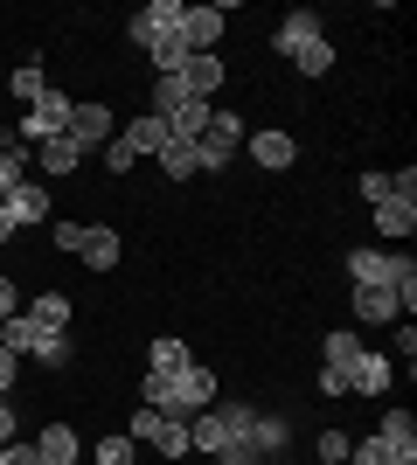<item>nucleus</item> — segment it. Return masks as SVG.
Instances as JSON below:
<instances>
[{"label": "nucleus", "instance_id": "1", "mask_svg": "<svg viewBox=\"0 0 417 465\" xmlns=\"http://www.w3.org/2000/svg\"><path fill=\"white\" fill-rule=\"evenodd\" d=\"M139 403H146V410H167V417H195V410L216 403V369H202V361L146 369V375H139Z\"/></svg>", "mask_w": 417, "mask_h": 465}, {"label": "nucleus", "instance_id": "2", "mask_svg": "<svg viewBox=\"0 0 417 465\" xmlns=\"http://www.w3.org/2000/svg\"><path fill=\"white\" fill-rule=\"evenodd\" d=\"M125 438H133V445H154L160 459H188V417H167V410L139 403L133 417H125Z\"/></svg>", "mask_w": 417, "mask_h": 465}, {"label": "nucleus", "instance_id": "3", "mask_svg": "<svg viewBox=\"0 0 417 465\" xmlns=\"http://www.w3.org/2000/svg\"><path fill=\"white\" fill-rule=\"evenodd\" d=\"M243 139H251V125H243L237 112H209V125H202V139H195L202 174H223V167H230V153H237Z\"/></svg>", "mask_w": 417, "mask_h": 465}, {"label": "nucleus", "instance_id": "4", "mask_svg": "<svg viewBox=\"0 0 417 465\" xmlns=\"http://www.w3.org/2000/svg\"><path fill=\"white\" fill-rule=\"evenodd\" d=\"M70 104H77V97H70V91H56V84H49V91H42L35 104L21 112V125H15V133H21V146H42V139H56L63 125H70Z\"/></svg>", "mask_w": 417, "mask_h": 465}, {"label": "nucleus", "instance_id": "5", "mask_svg": "<svg viewBox=\"0 0 417 465\" xmlns=\"http://www.w3.org/2000/svg\"><path fill=\"white\" fill-rule=\"evenodd\" d=\"M223 28H230V7H181V21H174V42L188 49V56H216Z\"/></svg>", "mask_w": 417, "mask_h": 465}, {"label": "nucleus", "instance_id": "6", "mask_svg": "<svg viewBox=\"0 0 417 465\" xmlns=\"http://www.w3.org/2000/svg\"><path fill=\"white\" fill-rule=\"evenodd\" d=\"M174 21H181V0H146V7H139V15L125 21V42H133V49H146V56H154L160 42L174 35Z\"/></svg>", "mask_w": 417, "mask_h": 465}, {"label": "nucleus", "instance_id": "7", "mask_svg": "<svg viewBox=\"0 0 417 465\" xmlns=\"http://www.w3.org/2000/svg\"><path fill=\"white\" fill-rule=\"evenodd\" d=\"M63 133L77 139L84 153H98L104 139L119 133V112H112V104H98V97H84V104H70V125H63Z\"/></svg>", "mask_w": 417, "mask_h": 465}, {"label": "nucleus", "instance_id": "8", "mask_svg": "<svg viewBox=\"0 0 417 465\" xmlns=\"http://www.w3.org/2000/svg\"><path fill=\"white\" fill-rule=\"evenodd\" d=\"M77 264H91V272H119V264H125V236L112 230V223H84Z\"/></svg>", "mask_w": 417, "mask_h": 465}, {"label": "nucleus", "instance_id": "9", "mask_svg": "<svg viewBox=\"0 0 417 465\" xmlns=\"http://www.w3.org/2000/svg\"><path fill=\"white\" fill-rule=\"evenodd\" d=\"M84 160H91V153H84V146H77V139H70V133H56V139H42V146H35V167H42V174H49V181L77 174Z\"/></svg>", "mask_w": 417, "mask_h": 465}, {"label": "nucleus", "instance_id": "10", "mask_svg": "<svg viewBox=\"0 0 417 465\" xmlns=\"http://www.w3.org/2000/svg\"><path fill=\"white\" fill-rule=\"evenodd\" d=\"M355 320H362V327H397V320H403L397 292H390V285H355Z\"/></svg>", "mask_w": 417, "mask_h": 465}, {"label": "nucleus", "instance_id": "11", "mask_svg": "<svg viewBox=\"0 0 417 465\" xmlns=\"http://www.w3.org/2000/svg\"><path fill=\"white\" fill-rule=\"evenodd\" d=\"M7 215H15V230H42V223H49V188L15 181V188H7Z\"/></svg>", "mask_w": 417, "mask_h": 465}, {"label": "nucleus", "instance_id": "12", "mask_svg": "<svg viewBox=\"0 0 417 465\" xmlns=\"http://www.w3.org/2000/svg\"><path fill=\"white\" fill-rule=\"evenodd\" d=\"M390 375H397L390 354H369V348H362L355 369H348V389H355V396H390Z\"/></svg>", "mask_w": 417, "mask_h": 465}, {"label": "nucleus", "instance_id": "13", "mask_svg": "<svg viewBox=\"0 0 417 465\" xmlns=\"http://www.w3.org/2000/svg\"><path fill=\"white\" fill-rule=\"evenodd\" d=\"M243 146H251V160H258L264 174H278V167H293V160H299V139L293 133H251Z\"/></svg>", "mask_w": 417, "mask_h": 465}, {"label": "nucleus", "instance_id": "14", "mask_svg": "<svg viewBox=\"0 0 417 465\" xmlns=\"http://www.w3.org/2000/svg\"><path fill=\"white\" fill-rule=\"evenodd\" d=\"M355 194L376 209V202H390V194H403V202H417V167H403V174H362Z\"/></svg>", "mask_w": 417, "mask_h": 465}, {"label": "nucleus", "instance_id": "15", "mask_svg": "<svg viewBox=\"0 0 417 465\" xmlns=\"http://www.w3.org/2000/svg\"><path fill=\"white\" fill-rule=\"evenodd\" d=\"M167 118H154V112H139V118H125V146H133L139 160H160V146H167Z\"/></svg>", "mask_w": 417, "mask_h": 465}, {"label": "nucleus", "instance_id": "16", "mask_svg": "<svg viewBox=\"0 0 417 465\" xmlns=\"http://www.w3.org/2000/svg\"><path fill=\"white\" fill-rule=\"evenodd\" d=\"M355 354H362V333L334 327V333H327V341H320V369H327V375H341V382H348V369H355Z\"/></svg>", "mask_w": 417, "mask_h": 465}, {"label": "nucleus", "instance_id": "17", "mask_svg": "<svg viewBox=\"0 0 417 465\" xmlns=\"http://www.w3.org/2000/svg\"><path fill=\"white\" fill-rule=\"evenodd\" d=\"M417 230V202H403V194H390V202H376V236L382 243H397V236Z\"/></svg>", "mask_w": 417, "mask_h": 465}, {"label": "nucleus", "instance_id": "18", "mask_svg": "<svg viewBox=\"0 0 417 465\" xmlns=\"http://www.w3.org/2000/svg\"><path fill=\"white\" fill-rule=\"evenodd\" d=\"M35 451H42V465H77V430H70V424H42L35 430Z\"/></svg>", "mask_w": 417, "mask_h": 465}, {"label": "nucleus", "instance_id": "19", "mask_svg": "<svg viewBox=\"0 0 417 465\" xmlns=\"http://www.w3.org/2000/svg\"><path fill=\"white\" fill-rule=\"evenodd\" d=\"M376 438L397 451V459H417V417H411V410H382V430H376Z\"/></svg>", "mask_w": 417, "mask_h": 465}, {"label": "nucleus", "instance_id": "20", "mask_svg": "<svg viewBox=\"0 0 417 465\" xmlns=\"http://www.w3.org/2000/svg\"><path fill=\"white\" fill-rule=\"evenodd\" d=\"M160 174H167V181H195L202 174L195 139H167V146H160Z\"/></svg>", "mask_w": 417, "mask_h": 465}, {"label": "nucleus", "instance_id": "21", "mask_svg": "<svg viewBox=\"0 0 417 465\" xmlns=\"http://www.w3.org/2000/svg\"><path fill=\"white\" fill-rule=\"evenodd\" d=\"M209 112H216L209 97H181L174 112H167V133H174V139H202V125H209Z\"/></svg>", "mask_w": 417, "mask_h": 465}, {"label": "nucleus", "instance_id": "22", "mask_svg": "<svg viewBox=\"0 0 417 465\" xmlns=\"http://www.w3.org/2000/svg\"><path fill=\"white\" fill-rule=\"evenodd\" d=\"M390 272H397L390 251H348V278L355 285H390Z\"/></svg>", "mask_w": 417, "mask_h": 465}, {"label": "nucleus", "instance_id": "23", "mask_svg": "<svg viewBox=\"0 0 417 465\" xmlns=\"http://www.w3.org/2000/svg\"><path fill=\"white\" fill-rule=\"evenodd\" d=\"M174 77L188 84V91H195V97H209V91H216L223 77H230V70H223V56H188V63H181V70H174Z\"/></svg>", "mask_w": 417, "mask_h": 465}, {"label": "nucleus", "instance_id": "24", "mask_svg": "<svg viewBox=\"0 0 417 465\" xmlns=\"http://www.w3.org/2000/svg\"><path fill=\"white\" fill-rule=\"evenodd\" d=\"M285 56H293L299 77H327V70H334V42L313 35V42H299V49H285Z\"/></svg>", "mask_w": 417, "mask_h": 465}, {"label": "nucleus", "instance_id": "25", "mask_svg": "<svg viewBox=\"0 0 417 465\" xmlns=\"http://www.w3.org/2000/svg\"><path fill=\"white\" fill-rule=\"evenodd\" d=\"M320 35V15H313V7H293V15H285V21H278V56H285V49H299V42H313Z\"/></svg>", "mask_w": 417, "mask_h": 465}, {"label": "nucleus", "instance_id": "26", "mask_svg": "<svg viewBox=\"0 0 417 465\" xmlns=\"http://www.w3.org/2000/svg\"><path fill=\"white\" fill-rule=\"evenodd\" d=\"M28 320H42V327H63V333H70V292H35Z\"/></svg>", "mask_w": 417, "mask_h": 465}, {"label": "nucleus", "instance_id": "27", "mask_svg": "<svg viewBox=\"0 0 417 465\" xmlns=\"http://www.w3.org/2000/svg\"><path fill=\"white\" fill-rule=\"evenodd\" d=\"M181 361H195V354H188V341H174V333L146 341V369H181Z\"/></svg>", "mask_w": 417, "mask_h": 465}, {"label": "nucleus", "instance_id": "28", "mask_svg": "<svg viewBox=\"0 0 417 465\" xmlns=\"http://www.w3.org/2000/svg\"><path fill=\"white\" fill-rule=\"evenodd\" d=\"M7 91H15V97H21V104H35V97H42V91H49V77H42V63H21L15 77H7Z\"/></svg>", "mask_w": 417, "mask_h": 465}, {"label": "nucleus", "instance_id": "29", "mask_svg": "<svg viewBox=\"0 0 417 465\" xmlns=\"http://www.w3.org/2000/svg\"><path fill=\"white\" fill-rule=\"evenodd\" d=\"M181 97H195V91H188L181 77H154V104H146V112H154V118H167V112L181 104Z\"/></svg>", "mask_w": 417, "mask_h": 465}, {"label": "nucleus", "instance_id": "30", "mask_svg": "<svg viewBox=\"0 0 417 465\" xmlns=\"http://www.w3.org/2000/svg\"><path fill=\"white\" fill-rule=\"evenodd\" d=\"M98 153H104V167H112V174H133V167H139V153H133V146H125V133H112V139H104V146H98Z\"/></svg>", "mask_w": 417, "mask_h": 465}, {"label": "nucleus", "instance_id": "31", "mask_svg": "<svg viewBox=\"0 0 417 465\" xmlns=\"http://www.w3.org/2000/svg\"><path fill=\"white\" fill-rule=\"evenodd\" d=\"M348 445H355V438H348V430H320V465H348Z\"/></svg>", "mask_w": 417, "mask_h": 465}, {"label": "nucleus", "instance_id": "32", "mask_svg": "<svg viewBox=\"0 0 417 465\" xmlns=\"http://www.w3.org/2000/svg\"><path fill=\"white\" fill-rule=\"evenodd\" d=\"M397 451L382 445V438H362V445H348V465H390Z\"/></svg>", "mask_w": 417, "mask_h": 465}, {"label": "nucleus", "instance_id": "33", "mask_svg": "<svg viewBox=\"0 0 417 465\" xmlns=\"http://www.w3.org/2000/svg\"><path fill=\"white\" fill-rule=\"evenodd\" d=\"M0 465H42L35 438H15V445H0Z\"/></svg>", "mask_w": 417, "mask_h": 465}, {"label": "nucleus", "instance_id": "34", "mask_svg": "<svg viewBox=\"0 0 417 465\" xmlns=\"http://www.w3.org/2000/svg\"><path fill=\"white\" fill-rule=\"evenodd\" d=\"M77 236H84V223H49V243H56V251L77 257Z\"/></svg>", "mask_w": 417, "mask_h": 465}, {"label": "nucleus", "instance_id": "35", "mask_svg": "<svg viewBox=\"0 0 417 465\" xmlns=\"http://www.w3.org/2000/svg\"><path fill=\"white\" fill-rule=\"evenodd\" d=\"M15 382H21V354L0 348V396H15Z\"/></svg>", "mask_w": 417, "mask_h": 465}, {"label": "nucleus", "instance_id": "36", "mask_svg": "<svg viewBox=\"0 0 417 465\" xmlns=\"http://www.w3.org/2000/svg\"><path fill=\"white\" fill-rule=\"evenodd\" d=\"M15 312H21V299H15V278L0 272V320H15Z\"/></svg>", "mask_w": 417, "mask_h": 465}, {"label": "nucleus", "instance_id": "37", "mask_svg": "<svg viewBox=\"0 0 417 465\" xmlns=\"http://www.w3.org/2000/svg\"><path fill=\"white\" fill-rule=\"evenodd\" d=\"M397 327H403V333H397V354H403V369H411V354H417V327H411V320H397Z\"/></svg>", "mask_w": 417, "mask_h": 465}, {"label": "nucleus", "instance_id": "38", "mask_svg": "<svg viewBox=\"0 0 417 465\" xmlns=\"http://www.w3.org/2000/svg\"><path fill=\"white\" fill-rule=\"evenodd\" d=\"M0 445H15V403L0 396Z\"/></svg>", "mask_w": 417, "mask_h": 465}, {"label": "nucleus", "instance_id": "39", "mask_svg": "<svg viewBox=\"0 0 417 465\" xmlns=\"http://www.w3.org/2000/svg\"><path fill=\"white\" fill-rule=\"evenodd\" d=\"M15 243V215H7V202H0V251Z\"/></svg>", "mask_w": 417, "mask_h": 465}, {"label": "nucleus", "instance_id": "40", "mask_svg": "<svg viewBox=\"0 0 417 465\" xmlns=\"http://www.w3.org/2000/svg\"><path fill=\"white\" fill-rule=\"evenodd\" d=\"M390 465H417V459H390Z\"/></svg>", "mask_w": 417, "mask_h": 465}, {"label": "nucleus", "instance_id": "41", "mask_svg": "<svg viewBox=\"0 0 417 465\" xmlns=\"http://www.w3.org/2000/svg\"><path fill=\"white\" fill-rule=\"evenodd\" d=\"M119 465H139V459H119Z\"/></svg>", "mask_w": 417, "mask_h": 465}]
</instances>
